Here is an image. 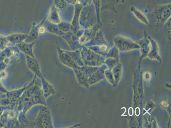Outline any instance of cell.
I'll list each match as a JSON object with an SVG mask.
<instances>
[{"mask_svg":"<svg viewBox=\"0 0 171 128\" xmlns=\"http://www.w3.org/2000/svg\"><path fill=\"white\" fill-rule=\"evenodd\" d=\"M32 123L33 127H54L50 112L47 109H40L35 117V121Z\"/></svg>","mask_w":171,"mask_h":128,"instance_id":"1","label":"cell"},{"mask_svg":"<svg viewBox=\"0 0 171 128\" xmlns=\"http://www.w3.org/2000/svg\"><path fill=\"white\" fill-rule=\"evenodd\" d=\"M26 59V64L29 69L33 72L39 78L43 77L39 62L35 57H33L27 55H25Z\"/></svg>","mask_w":171,"mask_h":128,"instance_id":"2","label":"cell"},{"mask_svg":"<svg viewBox=\"0 0 171 128\" xmlns=\"http://www.w3.org/2000/svg\"><path fill=\"white\" fill-rule=\"evenodd\" d=\"M58 52L59 60L62 64L73 69H77V65L76 62L72 59L67 51L59 49Z\"/></svg>","mask_w":171,"mask_h":128,"instance_id":"3","label":"cell"},{"mask_svg":"<svg viewBox=\"0 0 171 128\" xmlns=\"http://www.w3.org/2000/svg\"><path fill=\"white\" fill-rule=\"evenodd\" d=\"M41 81L42 93L45 99L48 98L51 96L56 93L55 87L44 76L41 79Z\"/></svg>","mask_w":171,"mask_h":128,"instance_id":"4","label":"cell"},{"mask_svg":"<svg viewBox=\"0 0 171 128\" xmlns=\"http://www.w3.org/2000/svg\"><path fill=\"white\" fill-rule=\"evenodd\" d=\"M33 44H26V43H21L17 45L18 50L21 52L24 53L25 55L33 57H35L33 53Z\"/></svg>","mask_w":171,"mask_h":128,"instance_id":"5","label":"cell"}]
</instances>
